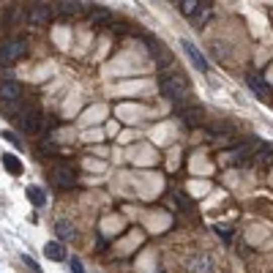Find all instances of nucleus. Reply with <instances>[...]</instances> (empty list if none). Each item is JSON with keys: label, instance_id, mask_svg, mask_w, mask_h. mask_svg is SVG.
I'll list each match as a JSON object with an SVG mask.
<instances>
[{"label": "nucleus", "instance_id": "obj_10", "mask_svg": "<svg viewBox=\"0 0 273 273\" xmlns=\"http://www.w3.org/2000/svg\"><path fill=\"white\" fill-rule=\"evenodd\" d=\"M186 268H189V273H213V262L210 257H191Z\"/></svg>", "mask_w": 273, "mask_h": 273}, {"label": "nucleus", "instance_id": "obj_9", "mask_svg": "<svg viewBox=\"0 0 273 273\" xmlns=\"http://www.w3.org/2000/svg\"><path fill=\"white\" fill-rule=\"evenodd\" d=\"M112 22H115L112 11H106V9H93V11H90V25H93L96 30H101V28H110Z\"/></svg>", "mask_w": 273, "mask_h": 273}, {"label": "nucleus", "instance_id": "obj_1", "mask_svg": "<svg viewBox=\"0 0 273 273\" xmlns=\"http://www.w3.org/2000/svg\"><path fill=\"white\" fill-rule=\"evenodd\" d=\"M158 90H161V96L172 98L178 106H186V79L181 74H164L158 79Z\"/></svg>", "mask_w": 273, "mask_h": 273}, {"label": "nucleus", "instance_id": "obj_6", "mask_svg": "<svg viewBox=\"0 0 273 273\" xmlns=\"http://www.w3.org/2000/svg\"><path fill=\"white\" fill-rule=\"evenodd\" d=\"M181 46H183L186 58H189V61H191V66H194L197 71H208V61H205V55H202V52L197 49L194 44L189 41V38H183V41H181Z\"/></svg>", "mask_w": 273, "mask_h": 273}, {"label": "nucleus", "instance_id": "obj_19", "mask_svg": "<svg viewBox=\"0 0 273 273\" xmlns=\"http://www.w3.org/2000/svg\"><path fill=\"white\" fill-rule=\"evenodd\" d=\"M175 199H178V205H181V208H183L186 213H197V208H194V202H191V199L186 197V194H175Z\"/></svg>", "mask_w": 273, "mask_h": 273}, {"label": "nucleus", "instance_id": "obj_13", "mask_svg": "<svg viewBox=\"0 0 273 273\" xmlns=\"http://www.w3.org/2000/svg\"><path fill=\"white\" fill-rule=\"evenodd\" d=\"M246 82H249V88H251V90H254V93H257V96H259V98H262V101H265V98H268V96H270V85H265V82H262V79H259V77H257V74H249V77H246Z\"/></svg>", "mask_w": 273, "mask_h": 273}, {"label": "nucleus", "instance_id": "obj_2", "mask_svg": "<svg viewBox=\"0 0 273 273\" xmlns=\"http://www.w3.org/2000/svg\"><path fill=\"white\" fill-rule=\"evenodd\" d=\"M28 52V41L25 38H9V41H3L0 44V66H11V63H17L19 58Z\"/></svg>", "mask_w": 273, "mask_h": 273}, {"label": "nucleus", "instance_id": "obj_15", "mask_svg": "<svg viewBox=\"0 0 273 273\" xmlns=\"http://www.w3.org/2000/svg\"><path fill=\"white\" fill-rule=\"evenodd\" d=\"M55 232H58V241H74L77 238V230H74V224H69V222H58L55 224Z\"/></svg>", "mask_w": 273, "mask_h": 273}, {"label": "nucleus", "instance_id": "obj_18", "mask_svg": "<svg viewBox=\"0 0 273 273\" xmlns=\"http://www.w3.org/2000/svg\"><path fill=\"white\" fill-rule=\"evenodd\" d=\"M197 9H199L197 0H181V11H183L186 17H194V14H197Z\"/></svg>", "mask_w": 273, "mask_h": 273}, {"label": "nucleus", "instance_id": "obj_7", "mask_svg": "<svg viewBox=\"0 0 273 273\" xmlns=\"http://www.w3.org/2000/svg\"><path fill=\"white\" fill-rule=\"evenodd\" d=\"M19 96H22V85H19V82H14V79L0 82V98H3L6 104H17Z\"/></svg>", "mask_w": 273, "mask_h": 273}, {"label": "nucleus", "instance_id": "obj_8", "mask_svg": "<svg viewBox=\"0 0 273 273\" xmlns=\"http://www.w3.org/2000/svg\"><path fill=\"white\" fill-rule=\"evenodd\" d=\"M181 121L189 126V129H197V126H202V121H205L202 106H183V110H181Z\"/></svg>", "mask_w": 273, "mask_h": 273}, {"label": "nucleus", "instance_id": "obj_12", "mask_svg": "<svg viewBox=\"0 0 273 273\" xmlns=\"http://www.w3.org/2000/svg\"><path fill=\"white\" fill-rule=\"evenodd\" d=\"M44 254L49 257V259H55V262H63V259L69 257V254H66V246L61 241H49V243L44 246Z\"/></svg>", "mask_w": 273, "mask_h": 273}, {"label": "nucleus", "instance_id": "obj_11", "mask_svg": "<svg viewBox=\"0 0 273 273\" xmlns=\"http://www.w3.org/2000/svg\"><path fill=\"white\" fill-rule=\"evenodd\" d=\"M44 118L41 115H36V112H33V115H28V118H22V129L28 131V134H41L44 131Z\"/></svg>", "mask_w": 273, "mask_h": 273}, {"label": "nucleus", "instance_id": "obj_16", "mask_svg": "<svg viewBox=\"0 0 273 273\" xmlns=\"http://www.w3.org/2000/svg\"><path fill=\"white\" fill-rule=\"evenodd\" d=\"M88 3H77V0H63V3H58V14H66V17H74L79 11L85 9Z\"/></svg>", "mask_w": 273, "mask_h": 273}, {"label": "nucleus", "instance_id": "obj_17", "mask_svg": "<svg viewBox=\"0 0 273 273\" xmlns=\"http://www.w3.org/2000/svg\"><path fill=\"white\" fill-rule=\"evenodd\" d=\"M28 199L36 205V208H44V205H46V194L38 189V186H28Z\"/></svg>", "mask_w": 273, "mask_h": 273}, {"label": "nucleus", "instance_id": "obj_4", "mask_svg": "<svg viewBox=\"0 0 273 273\" xmlns=\"http://www.w3.org/2000/svg\"><path fill=\"white\" fill-rule=\"evenodd\" d=\"M52 14H55V11H52L46 3H36V6L28 11V22L33 25V28H41V25H46V22L52 19Z\"/></svg>", "mask_w": 273, "mask_h": 273}, {"label": "nucleus", "instance_id": "obj_3", "mask_svg": "<svg viewBox=\"0 0 273 273\" xmlns=\"http://www.w3.org/2000/svg\"><path fill=\"white\" fill-rule=\"evenodd\" d=\"M145 44H148V49H150V58L158 63V69H167V66L172 63V52L161 41H156L153 36H148V38H145Z\"/></svg>", "mask_w": 273, "mask_h": 273}, {"label": "nucleus", "instance_id": "obj_5", "mask_svg": "<svg viewBox=\"0 0 273 273\" xmlns=\"http://www.w3.org/2000/svg\"><path fill=\"white\" fill-rule=\"evenodd\" d=\"M52 181H55L58 189H74V186H77V175L71 172V167L61 164V167L52 170Z\"/></svg>", "mask_w": 273, "mask_h": 273}, {"label": "nucleus", "instance_id": "obj_20", "mask_svg": "<svg viewBox=\"0 0 273 273\" xmlns=\"http://www.w3.org/2000/svg\"><path fill=\"white\" fill-rule=\"evenodd\" d=\"M22 259H25V265H28V268H33L36 273H41V268H38V262L33 257H28V254H22Z\"/></svg>", "mask_w": 273, "mask_h": 273}, {"label": "nucleus", "instance_id": "obj_14", "mask_svg": "<svg viewBox=\"0 0 273 273\" xmlns=\"http://www.w3.org/2000/svg\"><path fill=\"white\" fill-rule=\"evenodd\" d=\"M3 167L6 170H9L11 172V175H22V172H25V167H22V161H19V158L14 156V153H3Z\"/></svg>", "mask_w": 273, "mask_h": 273}, {"label": "nucleus", "instance_id": "obj_22", "mask_svg": "<svg viewBox=\"0 0 273 273\" xmlns=\"http://www.w3.org/2000/svg\"><path fill=\"white\" fill-rule=\"evenodd\" d=\"M213 230H216V235H219V238H222V241H230V238H232V235H230V230H224V227H219V224H216V227H213Z\"/></svg>", "mask_w": 273, "mask_h": 273}, {"label": "nucleus", "instance_id": "obj_23", "mask_svg": "<svg viewBox=\"0 0 273 273\" xmlns=\"http://www.w3.org/2000/svg\"><path fill=\"white\" fill-rule=\"evenodd\" d=\"M71 270H74V273H85V268H82L79 259H71Z\"/></svg>", "mask_w": 273, "mask_h": 273}, {"label": "nucleus", "instance_id": "obj_21", "mask_svg": "<svg viewBox=\"0 0 273 273\" xmlns=\"http://www.w3.org/2000/svg\"><path fill=\"white\" fill-rule=\"evenodd\" d=\"M3 137L9 139L11 145H17V148H22V142H19V139H17V134H14V131H3Z\"/></svg>", "mask_w": 273, "mask_h": 273}]
</instances>
